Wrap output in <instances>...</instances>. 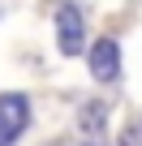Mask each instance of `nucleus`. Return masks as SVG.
<instances>
[{
    "mask_svg": "<svg viewBox=\"0 0 142 146\" xmlns=\"http://www.w3.org/2000/svg\"><path fill=\"white\" fill-rule=\"evenodd\" d=\"M30 125V99L26 95H0V146H13Z\"/></svg>",
    "mask_w": 142,
    "mask_h": 146,
    "instance_id": "nucleus-1",
    "label": "nucleus"
},
{
    "mask_svg": "<svg viewBox=\"0 0 142 146\" xmlns=\"http://www.w3.org/2000/svg\"><path fill=\"white\" fill-rule=\"evenodd\" d=\"M82 30H86V22H82V9L78 5H65L56 13V39H60V52L65 56H78L82 52Z\"/></svg>",
    "mask_w": 142,
    "mask_h": 146,
    "instance_id": "nucleus-2",
    "label": "nucleus"
},
{
    "mask_svg": "<svg viewBox=\"0 0 142 146\" xmlns=\"http://www.w3.org/2000/svg\"><path fill=\"white\" fill-rule=\"evenodd\" d=\"M86 60H91L95 82H116L121 78V47H116V39H99Z\"/></svg>",
    "mask_w": 142,
    "mask_h": 146,
    "instance_id": "nucleus-3",
    "label": "nucleus"
},
{
    "mask_svg": "<svg viewBox=\"0 0 142 146\" xmlns=\"http://www.w3.org/2000/svg\"><path fill=\"white\" fill-rule=\"evenodd\" d=\"M78 120H82V125H78L82 133H99V129H103V120H108V108H103V103H86Z\"/></svg>",
    "mask_w": 142,
    "mask_h": 146,
    "instance_id": "nucleus-4",
    "label": "nucleus"
}]
</instances>
